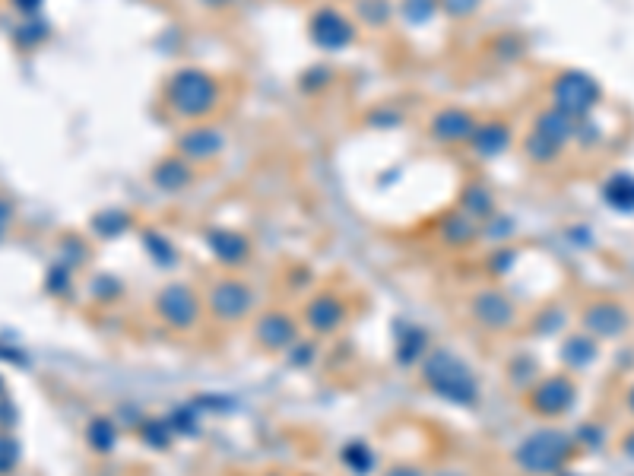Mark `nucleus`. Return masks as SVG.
Listing matches in <instances>:
<instances>
[{
  "label": "nucleus",
  "instance_id": "1",
  "mask_svg": "<svg viewBox=\"0 0 634 476\" xmlns=\"http://www.w3.org/2000/svg\"><path fill=\"white\" fill-rule=\"evenodd\" d=\"M422 381L432 388L441 400L454 407H476L482 388H479V378L470 369V362L460 359L451 350H432L422 362Z\"/></svg>",
  "mask_w": 634,
  "mask_h": 476
},
{
  "label": "nucleus",
  "instance_id": "2",
  "mask_svg": "<svg viewBox=\"0 0 634 476\" xmlns=\"http://www.w3.org/2000/svg\"><path fill=\"white\" fill-rule=\"evenodd\" d=\"M219 80L213 73L200 70V67H181L175 70L169 83H165V105L172 108V115L181 121H207L216 105H219Z\"/></svg>",
  "mask_w": 634,
  "mask_h": 476
},
{
  "label": "nucleus",
  "instance_id": "3",
  "mask_svg": "<svg viewBox=\"0 0 634 476\" xmlns=\"http://www.w3.org/2000/svg\"><path fill=\"white\" fill-rule=\"evenodd\" d=\"M571 448H574V438L568 432L539 429L520 442V448L514 451V461L530 476H552L568 464Z\"/></svg>",
  "mask_w": 634,
  "mask_h": 476
},
{
  "label": "nucleus",
  "instance_id": "4",
  "mask_svg": "<svg viewBox=\"0 0 634 476\" xmlns=\"http://www.w3.org/2000/svg\"><path fill=\"white\" fill-rule=\"evenodd\" d=\"M600 102V83L581 70H565L562 77H555L552 83V105L562 108L565 115L584 121L593 105Z\"/></svg>",
  "mask_w": 634,
  "mask_h": 476
},
{
  "label": "nucleus",
  "instance_id": "5",
  "mask_svg": "<svg viewBox=\"0 0 634 476\" xmlns=\"http://www.w3.org/2000/svg\"><path fill=\"white\" fill-rule=\"evenodd\" d=\"M156 315L172 327V331H191L200 321V299L191 286L169 283L156 296Z\"/></svg>",
  "mask_w": 634,
  "mask_h": 476
},
{
  "label": "nucleus",
  "instance_id": "6",
  "mask_svg": "<svg viewBox=\"0 0 634 476\" xmlns=\"http://www.w3.org/2000/svg\"><path fill=\"white\" fill-rule=\"evenodd\" d=\"M311 32V42L324 51H346L352 42H356V23L349 20V16L337 7H321L308 23Z\"/></svg>",
  "mask_w": 634,
  "mask_h": 476
},
{
  "label": "nucleus",
  "instance_id": "7",
  "mask_svg": "<svg viewBox=\"0 0 634 476\" xmlns=\"http://www.w3.org/2000/svg\"><path fill=\"white\" fill-rule=\"evenodd\" d=\"M577 388L568 375H546L530 384L527 407L539 416H562L574 407Z\"/></svg>",
  "mask_w": 634,
  "mask_h": 476
},
{
  "label": "nucleus",
  "instance_id": "8",
  "mask_svg": "<svg viewBox=\"0 0 634 476\" xmlns=\"http://www.w3.org/2000/svg\"><path fill=\"white\" fill-rule=\"evenodd\" d=\"M207 305L213 311V318H219V321H226V324L241 321V318H248L254 308V289L245 280H235V277L216 280L210 286Z\"/></svg>",
  "mask_w": 634,
  "mask_h": 476
},
{
  "label": "nucleus",
  "instance_id": "9",
  "mask_svg": "<svg viewBox=\"0 0 634 476\" xmlns=\"http://www.w3.org/2000/svg\"><path fill=\"white\" fill-rule=\"evenodd\" d=\"M473 321L482 324L486 331H508V327L517 321V305L511 302L508 292L501 289H482L470 302Z\"/></svg>",
  "mask_w": 634,
  "mask_h": 476
},
{
  "label": "nucleus",
  "instance_id": "10",
  "mask_svg": "<svg viewBox=\"0 0 634 476\" xmlns=\"http://www.w3.org/2000/svg\"><path fill=\"white\" fill-rule=\"evenodd\" d=\"M226 146V134L216 131L210 124H191L188 131L178 134V156H184L194 166V162H210L222 153Z\"/></svg>",
  "mask_w": 634,
  "mask_h": 476
},
{
  "label": "nucleus",
  "instance_id": "11",
  "mask_svg": "<svg viewBox=\"0 0 634 476\" xmlns=\"http://www.w3.org/2000/svg\"><path fill=\"white\" fill-rule=\"evenodd\" d=\"M254 337L257 343L270 353H283L298 340V324L286 315V311H267L260 315L254 324Z\"/></svg>",
  "mask_w": 634,
  "mask_h": 476
},
{
  "label": "nucleus",
  "instance_id": "12",
  "mask_svg": "<svg viewBox=\"0 0 634 476\" xmlns=\"http://www.w3.org/2000/svg\"><path fill=\"white\" fill-rule=\"evenodd\" d=\"M203 242H207L213 258L226 267H241L251 258V238L238 229H207Z\"/></svg>",
  "mask_w": 634,
  "mask_h": 476
},
{
  "label": "nucleus",
  "instance_id": "13",
  "mask_svg": "<svg viewBox=\"0 0 634 476\" xmlns=\"http://www.w3.org/2000/svg\"><path fill=\"white\" fill-rule=\"evenodd\" d=\"M476 127H479L476 115L466 112V108H441V112L432 118V137L438 143L457 146V143H470Z\"/></svg>",
  "mask_w": 634,
  "mask_h": 476
},
{
  "label": "nucleus",
  "instance_id": "14",
  "mask_svg": "<svg viewBox=\"0 0 634 476\" xmlns=\"http://www.w3.org/2000/svg\"><path fill=\"white\" fill-rule=\"evenodd\" d=\"M346 321V302L333 292H317L305 308V324L317 334H333Z\"/></svg>",
  "mask_w": 634,
  "mask_h": 476
},
{
  "label": "nucleus",
  "instance_id": "15",
  "mask_svg": "<svg viewBox=\"0 0 634 476\" xmlns=\"http://www.w3.org/2000/svg\"><path fill=\"white\" fill-rule=\"evenodd\" d=\"M584 327L590 337H619L625 327H628V311L619 302H596L584 311Z\"/></svg>",
  "mask_w": 634,
  "mask_h": 476
},
{
  "label": "nucleus",
  "instance_id": "16",
  "mask_svg": "<svg viewBox=\"0 0 634 476\" xmlns=\"http://www.w3.org/2000/svg\"><path fill=\"white\" fill-rule=\"evenodd\" d=\"M514 143V131L508 121L492 118V121H479L476 134L470 137L473 153L482 159H495V156H505L508 146Z\"/></svg>",
  "mask_w": 634,
  "mask_h": 476
},
{
  "label": "nucleus",
  "instance_id": "17",
  "mask_svg": "<svg viewBox=\"0 0 634 476\" xmlns=\"http://www.w3.org/2000/svg\"><path fill=\"white\" fill-rule=\"evenodd\" d=\"M153 185L165 194H181V191H188L194 185V169H191V162L184 159V156H169V159H162L156 162V169H153Z\"/></svg>",
  "mask_w": 634,
  "mask_h": 476
},
{
  "label": "nucleus",
  "instance_id": "18",
  "mask_svg": "<svg viewBox=\"0 0 634 476\" xmlns=\"http://www.w3.org/2000/svg\"><path fill=\"white\" fill-rule=\"evenodd\" d=\"M482 226L476 223V219L470 213L463 210H451L444 219H441V242L451 245V248H463V245H473L479 238Z\"/></svg>",
  "mask_w": 634,
  "mask_h": 476
},
{
  "label": "nucleus",
  "instance_id": "19",
  "mask_svg": "<svg viewBox=\"0 0 634 476\" xmlns=\"http://www.w3.org/2000/svg\"><path fill=\"white\" fill-rule=\"evenodd\" d=\"M460 204H463L460 210L470 213L479 226L498 213V210H495V197H492V191H489L486 185H479V181H473V185H466V191H463V197H460Z\"/></svg>",
  "mask_w": 634,
  "mask_h": 476
},
{
  "label": "nucleus",
  "instance_id": "20",
  "mask_svg": "<svg viewBox=\"0 0 634 476\" xmlns=\"http://www.w3.org/2000/svg\"><path fill=\"white\" fill-rule=\"evenodd\" d=\"M603 200L619 213H634V175H615L603 185Z\"/></svg>",
  "mask_w": 634,
  "mask_h": 476
},
{
  "label": "nucleus",
  "instance_id": "21",
  "mask_svg": "<svg viewBox=\"0 0 634 476\" xmlns=\"http://www.w3.org/2000/svg\"><path fill=\"white\" fill-rule=\"evenodd\" d=\"M562 150H565L562 143L546 137V134H539L536 127L524 137V153H527L530 162H536V166H549V162H555L558 156H562Z\"/></svg>",
  "mask_w": 634,
  "mask_h": 476
},
{
  "label": "nucleus",
  "instance_id": "22",
  "mask_svg": "<svg viewBox=\"0 0 634 476\" xmlns=\"http://www.w3.org/2000/svg\"><path fill=\"white\" fill-rule=\"evenodd\" d=\"M425 350H428V337H425V331H419V327H406V331L397 337V346H394V353L403 365L422 362L428 356Z\"/></svg>",
  "mask_w": 634,
  "mask_h": 476
},
{
  "label": "nucleus",
  "instance_id": "23",
  "mask_svg": "<svg viewBox=\"0 0 634 476\" xmlns=\"http://www.w3.org/2000/svg\"><path fill=\"white\" fill-rule=\"evenodd\" d=\"M86 442L92 451H99V454H108V451H115L118 445V426H115V419H108V416H96L92 423L86 426Z\"/></svg>",
  "mask_w": 634,
  "mask_h": 476
},
{
  "label": "nucleus",
  "instance_id": "24",
  "mask_svg": "<svg viewBox=\"0 0 634 476\" xmlns=\"http://www.w3.org/2000/svg\"><path fill=\"white\" fill-rule=\"evenodd\" d=\"M596 340L590 334H577V337H568L565 346H562V359L571 365V369H587V365L596 359Z\"/></svg>",
  "mask_w": 634,
  "mask_h": 476
},
{
  "label": "nucleus",
  "instance_id": "25",
  "mask_svg": "<svg viewBox=\"0 0 634 476\" xmlns=\"http://www.w3.org/2000/svg\"><path fill=\"white\" fill-rule=\"evenodd\" d=\"M397 13L409 26H428L441 13V4L438 0H400Z\"/></svg>",
  "mask_w": 634,
  "mask_h": 476
},
{
  "label": "nucleus",
  "instance_id": "26",
  "mask_svg": "<svg viewBox=\"0 0 634 476\" xmlns=\"http://www.w3.org/2000/svg\"><path fill=\"white\" fill-rule=\"evenodd\" d=\"M48 42V26L35 16V20H23L20 26L13 29V45L20 51H32Z\"/></svg>",
  "mask_w": 634,
  "mask_h": 476
},
{
  "label": "nucleus",
  "instance_id": "27",
  "mask_svg": "<svg viewBox=\"0 0 634 476\" xmlns=\"http://www.w3.org/2000/svg\"><path fill=\"white\" fill-rule=\"evenodd\" d=\"M356 10H359V16H362V20H365L371 29L387 26L390 20H394V13H397L390 0H356Z\"/></svg>",
  "mask_w": 634,
  "mask_h": 476
},
{
  "label": "nucleus",
  "instance_id": "28",
  "mask_svg": "<svg viewBox=\"0 0 634 476\" xmlns=\"http://www.w3.org/2000/svg\"><path fill=\"white\" fill-rule=\"evenodd\" d=\"M92 229H96V235H102V238H115L130 229V216L124 210H102V213H96V219H92Z\"/></svg>",
  "mask_w": 634,
  "mask_h": 476
},
{
  "label": "nucleus",
  "instance_id": "29",
  "mask_svg": "<svg viewBox=\"0 0 634 476\" xmlns=\"http://www.w3.org/2000/svg\"><path fill=\"white\" fill-rule=\"evenodd\" d=\"M340 457H343V464H346L352 473H359V476L375 467V451H371L365 442H349V445L340 451Z\"/></svg>",
  "mask_w": 634,
  "mask_h": 476
},
{
  "label": "nucleus",
  "instance_id": "30",
  "mask_svg": "<svg viewBox=\"0 0 634 476\" xmlns=\"http://www.w3.org/2000/svg\"><path fill=\"white\" fill-rule=\"evenodd\" d=\"M143 245H146V251L153 254V258L162 264V267H172L175 264V258H178V251H175V245L169 242V238H162V235H156V232H146V238H143Z\"/></svg>",
  "mask_w": 634,
  "mask_h": 476
},
{
  "label": "nucleus",
  "instance_id": "31",
  "mask_svg": "<svg viewBox=\"0 0 634 476\" xmlns=\"http://www.w3.org/2000/svg\"><path fill=\"white\" fill-rule=\"evenodd\" d=\"M16 464H20V442L0 429V476H10L16 470Z\"/></svg>",
  "mask_w": 634,
  "mask_h": 476
},
{
  "label": "nucleus",
  "instance_id": "32",
  "mask_svg": "<svg viewBox=\"0 0 634 476\" xmlns=\"http://www.w3.org/2000/svg\"><path fill=\"white\" fill-rule=\"evenodd\" d=\"M143 438L153 448H169V442H172V423H169V419H149V423H143Z\"/></svg>",
  "mask_w": 634,
  "mask_h": 476
},
{
  "label": "nucleus",
  "instance_id": "33",
  "mask_svg": "<svg viewBox=\"0 0 634 476\" xmlns=\"http://www.w3.org/2000/svg\"><path fill=\"white\" fill-rule=\"evenodd\" d=\"M438 4H441V13L451 16V20H470L482 7V0H438Z\"/></svg>",
  "mask_w": 634,
  "mask_h": 476
},
{
  "label": "nucleus",
  "instance_id": "34",
  "mask_svg": "<svg viewBox=\"0 0 634 476\" xmlns=\"http://www.w3.org/2000/svg\"><path fill=\"white\" fill-rule=\"evenodd\" d=\"M70 267H73V264H67V261L51 264L48 280H45L48 292H54V296H61V292H67V289H70Z\"/></svg>",
  "mask_w": 634,
  "mask_h": 476
},
{
  "label": "nucleus",
  "instance_id": "35",
  "mask_svg": "<svg viewBox=\"0 0 634 476\" xmlns=\"http://www.w3.org/2000/svg\"><path fill=\"white\" fill-rule=\"evenodd\" d=\"M311 353H314V346H311V343L295 340V343L289 346V365H298V369H302V365H308V362H311Z\"/></svg>",
  "mask_w": 634,
  "mask_h": 476
},
{
  "label": "nucleus",
  "instance_id": "36",
  "mask_svg": "<svg viewBox=\"0 0 634 476\" xmlns=\"http://www.w3.org/2000/svg\"><path fill=\"white\" fill-rule=\"evenodd\" d=\"M92 286H96V299H105L108 302V299H118L121 296V283L115 277H99Z\"/></svg>",
  "mask_w": 634,
  "mask_h": 476
},
{
  "label": "nucleus",
  "instance_id": "37",
  "mask_svg": "<svg viewBox=\"0 0 634 476\" xmlns=\"http://www.w3.org/2000/svg\"><path fill=\"white\" fill-rule=\"evenodd\" d=\"M13 216H16L13 200L0 194V242L7 238V232H10V226H13Z\"/></svg>",
  "mask_w": 634,
  "mask_h": 476
},
{
  "label": "nucleus",
  "instance_id": "38",
  "mask_svg": "<svg viewBox=\"0 0 634 476\" xmlns=\"http://www.w3.org/2000/svg\"><path fill=\"white\" fill-rule=\"evenodd\" d=\"M13 4V10L23 16V20H35V16L42 13V4L45 0H10Z\"/></svg>",
  "mask_w": 634,
  "mask_h": 476
},
{
  "label": "nucleus",
  "instance_id": "39",
  "mask_svg": "<svg viewBox=\"0 0 634 476\" xmlns=\"http://www.w3.org/2000/svg\"><path fill=\"white\" fill-rule=\"evenodd\" d=\"M16 423V407L10 404V400L7 397H0V429H10Z\"/></svg>",
  "mask_w": 634,
  "mask_h": 476
},
{
  "label": "nucleus",
  "instance_id": "40",
  "mask_svg": "<svg viewBox=\"0 0 634 476\" xmlns=\"http://www.w3.org/2000/svg\"><path fill=\"white\" fill-rule=\"evenodd\" d=\"M384 476H425L419 467H413V464H400V467H390Z\"/></svg>",
  "mask_w": 634,
  "mask_h": 476
},
{
  "label": "nucleus",
  "instance_id": "41",
  "mask_svg": "<svg viewBox=\"0 0 634 476\" xmlns=\"http://www.w3.org/2000/svg\"><path fill=\"white\" fill-rule=\"evenodd\" d=\"M622 451H625V454L631 457V461H634V432H628V435H625V442H622Z\"/></svg>",
  "mask_w": 634,
  "mask_h": 476
},
{
  "label": "nucleus",
  "instance_id": "42",
  "mask_svg": "<svg viewBox=\"0 0 634 476\" xmlns=\"http://www.w3.org/2000/svg\"><path fill=\"white\" fill-rule=\"evenodd\" d=\"M628 407H631V410H634V388H631V391H628Z\"/></svg>",
  "mask_w": 634,
  "mask_h": 476
},
{
  "label": "nucleus",
  "instance_id": "43",
  "mask_svg": "<svg viewBox=\"0 0 634 476\" xmlns=\"http://www.w3.org/2000/svg\"><path fill=\"white\" fill-rule=\"evenodd\" d=\"M0 391H4V381H0Z\"/></svg>",
  "mask_w": 634,
  "mask_h": 476
},
{
  "label": "nucleus",
  "instance_id": "44",
  "mask_svg": "<svg viewBox=\"0 0 634 476\" xmlns=\"http://www.w3.org/2000/svg\"><path fill=\"white\" fill-rule=\"evenodd\" d=\"M270 476H276V473H270Z\"/></svg>",
  "mask_w": 634,
  "mask_h": 476
}]
</instances>
